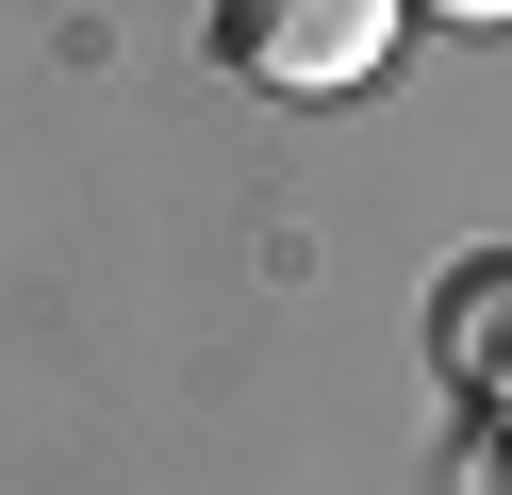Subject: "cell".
I'll return each instance as SVG.
<instances>
[{"label": "cell", "instance_id": "obj_1", "mask_svg": "<svg viewBox=\"0 0 512 495\" xmlns=\"http://www.w3.org/2000/svg\"><path fill=\"white\" fill-rule=\"evenodd\" d=\"M232 66L248 83H298V99H347V83H380V50H397V0H232Z\"/></svg>", "mask_w": 512, "mask_h": 495}, {"label": "cell", "instance_id": "obj_2", "mask_svg": "<svg viewBox=\"0 0 512 495\" xmlns=\"http://www.w3.org/2000/svg\"><path fill=\"white\" fill-rule=\"evenodd\" d=\"M496 297H512V264H463V281H446V363H463V396H496Z\"/></svg>", "mask_w": 512, "mask_h": 495}]
</instances>
